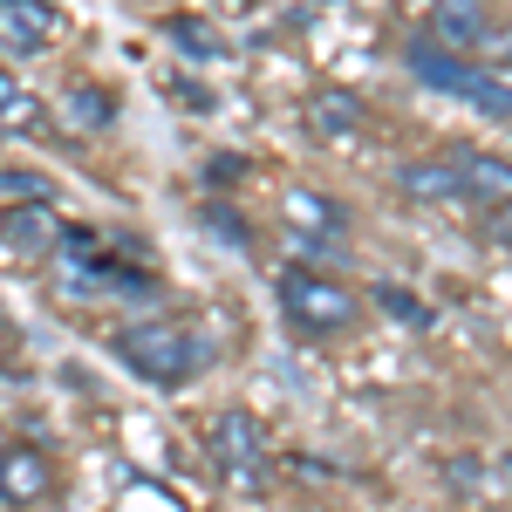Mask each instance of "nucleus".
I'll use <instances>...</instances> for the list:
<instances>
[{
	"mask_svg": "<svg viewBox=\"0 0 512 512\" xmlns=\"http://www.w3.org/2000/svg\"><path fill=\"white\" fill-rule=\"evenodd\" d=\"M62 35V14H55V0H0V48L14 55V62H28V55H48Z\"/></svg>",
	"mask_w": 512,
	"mask_h": 512,
	"instance_id": "4",
	"label": "nucleus"
},
{
	"mask_svg": "<svg viewBox=\"0 0 512 512\" xmlns=\"http://www.w3.org/2000/svg\"><path fill=\"white\" fill-rule=\"evenodd\" d=\"M164 35L178 41L192 62H226V41H219V28H212V21H198V14H171V21H164Z\"/></svg>",
	"mask_w": 512,
	"mask_h": 512,
	"instance_id": "13",
	"label": "nucleus"
},
{
	"mask_svg": "<svg viewBox=\"0 0 512 512\" xmlns=\"http://www.w3.org/2000/svg\"><path fill=\"white\" fill-rule=\"evenodd\" d=\"M485 35H492L485 0H431V41L458 48V55H472V48H485Z\"/></svg>",
	"mask_w": 512,
	"mask_h": 512,
	"instance_id": "8",
	"label": "nucleus"
},
{
	"mask_svg": "<svg viewBox=\"0 0 512 512\" xmlns=\"http://www.w3.org/2000/svg\"><path fill=\"white\" fill-rule=\"evenodd\" d=\"M280 212H287V226H294V233H308L315 246H321V239L335 246V239L349 233V212H342L328 192H308V185H294V192L280 198Z\"/></svg>",
	"mask_w": 512,
	"mask_h": 512,
	"instance_id": "9",
	"label": "nucleus"
},
{
	"mask_svg": "<svg viewBox=\"0 0 512 512\" xmlns=\"http://www.w3.org/2000/svg\"><path fill=\"white\" fill-rule=\"evenodd\" d=\"M301 117H308V130H315L321 144H349L369 110H362V96H355V89H315Z\"/></svg>",
	"mask_w": 512,
	"mask_h": 512,
	"instance_id": "10",
	"label": "nucleus"
},
{
	"mask_svg": "<svg viewBox=\"0 0 512 512\" xmlns=\"http://www.w3.org/2000/svg\"><path fill=\"white\" fill-rule=\"evenodd\" d=\"M465 96H472L478 110H485V117L492 123H506L512 117V96H506V69H485V76H472V89H465Z\"/></svg>",
	"mask_w": 512,
	"mask_h": 512,
	"instance_id": "17",
	"label": "nucleus"
},
{
	"mask_svg": "<svg viewBox=\"0 0 512 512\" xmlns=\"http://www.w3.org/2000/svg\"><path fill=\"white\" fill-rule=\"evenodd\" d=\"M110 355H117L130 376H144V383H158V390H185L198 369L212 362V342L198 335V328H185V321H130V328H117L110 335Z\"/></svg>",
	"mask_w": 512,
	"mask_h": 512,
	"instance_id": "1",
	"label": "nucleus"
},
{
	"mask_svg": "<svg viewBox=\"0 0 512 512\" xmlns=\"http://www.w3.org/2000/svg\"><path fill=\"white\" fill-rule=\"evenodd\" d=\"M76 110H82V123H110V110H117V103H110V96H96V89H89V82H82Z\"/></svg>",
	"mask_w": 512,
	"mask_h": 512,
	"instance_id": "18",
	"label": "nucleus"
},
{
	"mask_svg": "<svg viewBox=\"0 0 512 512\" xmlns=\"http://www.w3.org/2000/svg\"><path fill=\"white\" fill-rule=\"evenodd\" d=\"M403 62H410V76L424 82V89H437V96H465V89H472V76H478L458 48H444V41H431V35L410 41V48H403Z\"/></svg>",
	"mask_w": 512,
	"mask_h": 512,
	"instance_id": "6",
	"label": "nucleus"
},
{
	"mask_svg": "<svg viewBox=\"0 0 512 512\" xmlns=\"http://www.w3.org/2000/svg\"><path fill=\"white\" fill-rule=\"evenodd\" d=\"M451 158H458L465 198H485V205H506V198H512V171H506V158H485V151H451Z\"/></svg>",
	"mask_w": 512,
	"mask_h": 512,
	"instance_id": "12",
	"label": "nucleus"
},
{
	"mask_svg": "<svg viewBox=\"0 0 512 512\" xmlns=\"http://www.w3.org/2000/svg\"><path fill=\"white\" fill-rule=\"evenodd\" d=\"M205 444H212V465L233 478V485H246V492L267 485V431H260L253 410H219Z\"/></svg>",
	"mask_w": 512,
	"mask_h": 512,
	"instance_id": "3",
	"label": "nucleus"
},
{
	"mask_svg": "<svg viewBox=\"0 0 512 512\" xmlns=\"http://www.w3.org/2000/svg\"><path fill=\"white\" fill-rule=\"evenodd\" d=\"M55 178L48 171H21V164H0V205H48Z\"/></svg>",
	"mask_w": 512,
	"mask_h": 512,
	"instance_id": "15",
	"label": "nucleus"
},
{
	"mask_svg": "<svg viewBox=\"0 0 512 512\" xmlns=\"http://www.w3.org/2000/svg\"><path fill=\"white\" fill-rule=\"evenodd\" d=\"M280 308L294 315L301 335H342V328H355V315H362L349 287L315 274V267H287V274H280Z\"/></svg>",
	"mask_w": 512,
	"mask_h": 512,
	"instance_id": "2",
	"label": "nucleus"
},
{
	"mask_svg": "<svg viewBox=\"0 0 512 512\" xmlns=\"http://www.w3.org/2000/svg\"><path fill=\"white\" fill-rule=\"evenodd\" d=\"M376 308L390 321H403V328H431V308H424L410 287H390V280H383V287H376Z\"/></svg>",
	"mask_w": 512,
	"mask_h": 512,
	"instance_id": "16",
	"label": "nucleus"
},
{
	"mask_svg": "<svg viewBox=\"0 0 512 512\" xmlns=\"http://www.w3.org/2000/svg\"><path fill=\"white\" fill-rule=\"evenodd\" d=\"M62 233V219H55V198L48 205H0V246L7 253H21V260H41L48 246Z\"/></svg>",
	"mask_w": 512,
	"mask_h": 512,
	"instance_id": "7",
	"label": "nucleus"
},
{
	"mask_svg": "<svg viewBox=\"0 0 512 512\" xmlns=\"http://www.w3.org/2000/svg\"><path fill=\"white\" fill-rule=\"evenodd\" d=\"M35 123H41V96L28 89V82L0 76V130H7V137H21V130H35Z\"/></svg>",
	"mask_w": 512,
	"mask_h": 512,
	"instance_id": "14",
	"label": "nucleus"
},
{
	"mask_svg": "<svg viewBox=\"0 0 512 512\" xmlns=\"http://www.w3.org/2000/svg\"><path fill=\"white\" fill-rule=\"evenodd\" d=\"M205 226H219V233L233 239V246H246V226H239V219L226 212V205H205Z\"/></svg>",
	"mask_w": 512,
	"mask_h": 512,
	"instance_id": "19",
	"label": "nucleus"
},
{
	"mask_svg": "<svg viewBox=\"0 0 512 512\" xmlns=\"http://www.w3.org/2000/svg\"><path fill=\"white\" fill-rule=\"evenodd\" d=\"M48 492H55V458H48L41 444H7V451H0V506L28 512V506H41Z\"/></svg>",
	"mask_w": 512,
	"mask_h": 512,
	"instance_id": "5",
	"label": "nucleus"
},
{
	"mask_svg": "<svg viewBox=\"0 0 512 512\" xmlns=\"http://www.w3.org/2000/svg\"><path fill=\"white\" fill-rule=\"evenodd\" d=\"M396 185H403V198H417V205H458L465 198L458 158H410L396 171Z\"/></svg>",
	"mask_w": 512,
	"mask_h": 512,
	"instance_id": "11",
	"label": "nucleus"
}]
</instances>
